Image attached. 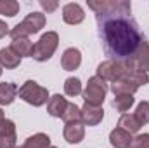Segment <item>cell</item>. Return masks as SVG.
<instances>
[{"label": "cell", "mask_w": 149, "mask_h": 148, "mask_svg": "<svg viewBox=\"0 0 149 148\" xmlns=\"http://www.w3.org/2000/svg\"><path fill=\"white\" fill-rule=\"evenodd\" d=\"M40 5L45 12H54L59 7V2H56V0H52V2L50 0H40Z\"/></svg>", "instance_id": "cell-27"}, {"label": "cell", "mask_w": 149, "mask_h": 148, "mask_svg": "<svg viewBox=\"0 0 149 148\" xmlns=\"http://www.w3.org/2000/svg\"><path fill=\"white\" fill-rule=\"evenodd\" d=\"M21 65V58L10 49V47H3L0 49V66L5 70H14Z\"/></svg>", "instance_id": "cell-16"}, {"label": "cell", "mask_w": 149, "mask_h": 148, "mask_svg": "<svg viewBox=\"0 0 149 148\" xmlns=\"http://www.w3.org/2000/svg\"><path fill=\"white\" fill-rule=\"evenodd\" d=\"M85 19V11L80 4L70 2L63 7V21L66 25H80Z\"/></svg>", "instance_id": "cell-10"}, {"label": "cell", "mask_w": 149, "mask_h": 148, "mask_svg": "<svg viewBox=\"0 0 149 148\" xmlns=\"http://www.w3.org/2000/svg\"><path fill=\"white\" fill-rule=\"evenodd\" d=\"M33 42L30 37H16L10 42V49L19 56V58H31L33 56Z\"/></svg>", "instance_id": "cell-13"}, {"label": "cell", "mask_w": 149, "mask_h": 148, "mask_svg": "<svg viewBox=\"0 0 149 148\" xmlns=\"http://www.w3.org/2000/svg\"><path fill=\"white\" fill-rule=\"evenodd\" d=\"M108 91H109L108 84H106L102 78H99L97 75H94V77H90L88 82L85 84V89H83V92H81V98H83V101H85L87 105L102 106Z\"/></svg>", "instance_id": "cell-3"}, {"label": "cell", "mask_w": 149, "mask_h": 148, "mask_svg": "<svg viewBox=\"0 0 149 148\" xmlns=\"http://www.w3.org/2000/svg\"><path fill=\"white\" fill-rule=\"evenodd\" d=\"M137 89H139V85L132 84L127 78H118V80L111 82V92L114 96H121V94H132L134 96L137 92Z\"/></svg>", "instance_id": "cell-18"}, {"label": "cell", "mask_w": 149, "mask_h": 148, "mask_svg": "<svg viewBox=\"0 0 149 148\" xmlns=\"http://www.w3.org/2000/svg\"><path fill=\"white\" fill-rule=\"evenodd\" d=\"M66 106H68L66 98L61 96V94H54V96H50L49 101H47V113H49L50 117L61 118L63 113H64V110H66Z\"/></svg>", "instance_id": "cell-15"}, {"label": "cell", "mask_w": 149, "mask_h": 148, "mask_svg": "<svg viewBox=\"0 0 149 148\" xmlns=\"http://www.w3.org/2000/svg\"><path fill=\"white\" fill-rule=\"evenodd\" d=\"M121 70H123V65L118 63V61H113V59H106L102 61L99 66H97V77L102 78L104 82H114L120 78L121 75Z\"/></svg>", "instance_id": "cell-7"}, {"label": "cell", "mask_w": 149, "mask_h": 148, "mask_svg": "<svg viewBox=\"0 0 149 148\" xmlns=\"http://www.w3.org/2000/svg\"><path fill=\"white\" fill-rule=\"evenodd\" d=\"M123 65H127L128 68H132V70H135V72L149 73V44L148 42H142L141 47H139Z\"/></svg>", "instance_id": "cell-6"}, {"label": "cell", "mask_w": 149, "mask_h": 148, "mask_svg": "<svg viewBox=\"0 0 149 148\" xmlns=\"http://www.w3.org/2000/svg\"><path fill=\"white\" fill-rule=\"evenodd\" d=\"M134 115H135V118L139 120L141 125L149 124V101H141L137 105L135 111H134Z\"/></svg>", "instance_id": "cell-25"}, {"label": "cell", "mask_w": 149, "mask_h": 148, "mask_svg": "<svg viewBox=\"0 0 149 148\" xmlns=\"http://www.w3.org/2000/svg\"><path fill=\"white\" fill-rule=\"evenodd\" d=\"M134 103H135V98H134L132 94H121V96H114L113 106L123 115V113H127V111L132 108Z\"/></svg>", "instance_id": "cell-21"}, {"label": "cell", "mask_w": 149, "mask_h": 148, "mask_svg": "<svg viewBox=\"0 0 149 148\" xmlns=\"http://www.w3.org/2000/svg\"><path fill=\"white\" fill-rule=\"evenodd\" d=\"M50 138L43 132H37L30 138H26V141L21 145V148H50Z\"/></svg>", "instance_id": "cell-20"}, {"label": "cell", "mask_w": 149, "mask_h": 148, "mask_svg": "<svg viewBox=\"0 0 149 148\" xmlns=\"http://www.w3.org/2000/svg\"><path fill=\"white\" fill-rule=\"evenodd\" d=\"M64 92H66V96H70V98H76V96H80V94L83 92L80 78H76V77H70V78H66V80H64Z\"/></svg>", "instance_id": "cell-23"}, {"label": "cell", "mask_w": 149, "mask_h": 148, "mask_svg": "<svg viewBox=\"0 0 149 148\" xmlns=\"http://www.w3.org/2000/svg\"><path fill=\"white\" fill-rule=\"evenodd\" d=\"M88 9L95 12L102 47L109 59L125 63L146 38L132 18V5L127 0H88Z\"/></svg>", "instance_id": "cell-1"}, {"label": "cell", "mask_w": 149, "mask_h": 148, "mask_svg": "<svg viewBox=\"0 0 149 148\" xmlns=\"http://www.w3.org/2000/svg\"><path fill=\"white\" fill-rule=\"evenodd\" d=\"M130 148H149V134H137L134 140H132V145Z\"/></svg>", "instance_id": "cell-26"}, {"label": "cell", "mask_w": 149, "mask_h": 148, "mask_svg": "<svg viewBox=\"0 0 149 148\" xmlns=\"http://www.w3.org/2000/svg\"><path fill=\"white\" fill-rule=\"evenodd\" d=\"M3 120H5V115H3V110H2V108H0V124H2V122H3Z\"/></svg>", "instance_id": "cell-29"}, {"label": "cell", "mask_w": 149, "mask_h": 148, "mask_svg": "<svg viewBox=\"0 0 149 148\" xmlns=\"http://www.w3.org/2000/svg\"><path fill=\"white\" fill-rule=\"evenodd\" d=\"M17 96L23 99V101H26L28 105H31V106H43L47 101H49V91H47V87H42L38 82L35 80H26L21 87H19V91H17Z\"/></svg>", "instance_id": "cell-2"}, {"label": "cell", "mask_w": 149, "mask_h": 148, "mask_svg": "<svg viewBox=\"0 0 149 148\" xmlns=\"http://www.w3.org/2000/svg\"><path fill=\"white\" fill-rule=\"evenodd\" d=\"M47 19H45V14L43 12H30L21 23H17L12 30H10V38L16 37H30V35H35L38 33L43 26H45Z\"/></svg>", "instance_id": "cell-4"}, {"label": "cell", "mask_w": 149, "mask_h": 148, "mask_svg": "<svg viewBox=\"0 0 149 148\" xmlns=\"http://www.w3.org/2000/svg\"><path fill=\"white\" fill-rule=\"evenodd\" d=\"M50 148H57V147H50Z\"/></svg>", "instance_id": "cell-31"}, {"label": "cell", "mask_w": 149, "mask_h": 148, "mask_svg": "<svg viewBox=\"0 0 149 148\" xmlns=\"http://www.w3.org/2000/svg\"><path fill=\"white\" fill-rule=\"evenodd\" d=\"M118 127L125 129V131L130 132V134H137L142 125L139 124V120L135 118L134 113H123V115L120 117V120H118Z\"/></svg>", "instance_id": "cell-19"}, {"label": "cell", "mask_w": 149, "mask_h": 148, "mask_svg": "<svg viewBox=\"0 0 149 148\" xmlns=\"http://www.w3.org/2000/svg\"><path fill=\"white\" fill-rule=\"evenodd\" d=\"M9 33H10L9 25H7L5 21H2V19H0V38H3L5 35H9Z\"/></svg>", "instance_id": "cell-28"}, {"label": "cell", "mask_w": 149, "mask_h": 148, "mask_svg": "<svg viewBox=\"0 0 149 148\" xmlns=\"http://www.w3.org/2000/svg\"><path fill=\"white\" fill-rule=\"evenodd\" d=\"M17 85L12 82H2L0 84V106L12 105L14 99L17 98Z\"/></svg>", "instance_id": "cell-17"}, {"label": "cell", "mask_w": 149, "mask_h": 148, "mask_svg": "<svg viewBox=\"0 0 149 148\" xmlns=\"http://www.w3.org/2000/svg\"><path fill=\"white\" fill-rule=\"evenodd\" d=\"M80 65H81V52H80V49L70 47V49H66L63 52V56H61V66H63V70L74 72V70L80 68Z\"/></svg>", "instance_id": "cell-11"}, {"label": "cell", "mask_w": 149, "mask_h": 148, "mask_svg": "<svg viewBox=\"0 0 149 148\" xmlns=\"http://www.w3.org/2000/svg\"><path fill=\"white\" fill-rule=\"evenodd\" d=\"M19 12V2L16 0H0V14L7 18H14Z\"/></svg>", "instance_id": "cell-24"}, {"label": "cell", "mask_w": 149, "mask_h": 148, "mask_svg": "<svg viewBox=\"0 0 149 148\" xmlns=\"http://www.w3.org/2000/svg\"><path fill=\"white\" fill-rule=\"evenodd\" d=\"M104 118V110L102 106H94V105H83L81 106V124L83 125H88V127H94V125H99Z\"/></svg>", "instance_id": "cell-9"}, {"label": "cell", "mask_w": 149, "mask_h": 148, "mask_svg": "<svg viewBox=\"0 0 149 148\" xmlns=\"http://www.w3.org/2000/svg\"><path fill=\"white\" fill-rule=\"evenodd\" d=\"M16 124L9 118H5L0 124V148H16Z\"/></svg>", "instance_id": "cell-8"}, {"label": "cell", "mask_w": 149, "mask_h": 148, "mask_svg": "<svg viewBox=\"0 0 149 148\" xmlns=\"http://www.w3.org/2000/svg\"><path fill=\"white\" fill-rule=\"evenodd\" d=\"M57 45H59V35L56 32H45L42 37L38 38L33 45V59L35 61H49L54 52L57 51Z\"/></svg>", "instance_id": "cell-5"}, {"label": "cell", "mask_w": 149, "mask_h": 148, "mask_svg": "<svg viewBox=\"0 0 149 148\" xmlns=\"http://www.w3.org/2000/svg\"><path fill=\"white\" fill-rule=\"evenodd\" d=\"M2 72H3V68H2V66H0V75H2Z\"/></svg>", "instance_id": "cell-30"}, {"label": "cell", "mask_w": 149, "mask_h": 148, "mask_svg": "<svg viewBox=\"0 0 149 148\" xmlns=\"http://www.w3.org/2000/svg\"><path fill=\"white\" fill-rule=\"evenodd\" d=\"M64 120V124H74V122H81V108H78L74 103H68L66 110L61 117Z\"/></svg>", "instance_id": "cell-22"}, {"label": "cell", "mask_w": 149, "mask_h": 148, "mask_svg": "<svg viewBox=\"0 0 149 148\" xmlns=\"http://www.w3.org/2000/svg\"><path fill=\"white\" fill-rule=\"evenodd\" d=\"M63 136L66 140V143L70 145H78L83 141L85 138V125L81 122H74V124H66L64 125V131H63Z\"/></svg>", "instance_id": "cell-12"}, {"label": "cell", "mask_w": 149, "mask_h": 148, "mask_svg": "<svg viewBox=\"0 0 149 148\" xmlns=\"http://www.w3.org/2000/svg\"><path fill=\"white\" fill-rule=\"evenodd\" d=\"M134 136L121 127H114L109 132V143L113 148H130Z\"/></svg>", "instance_id": "cell-14"}]
</instances>
